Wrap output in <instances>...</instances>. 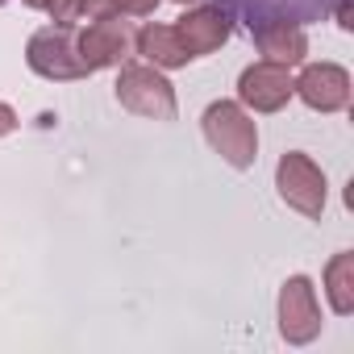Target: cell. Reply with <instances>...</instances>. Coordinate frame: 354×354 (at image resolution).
I'll use <instances>...</instances> for the list:
<instances>
[{"mask_svg": "<svg viewBox=\"0 0 354 354\" xmlns=\"http://www.w3.org/2000/svg\"><path fill=\"white\" fill-rule=\"evenodd\" d=\"M205 138H209V146L230 162V167H250L254 162V154H259V129H254V121L242 113V104H234V100H217V104H209V113H205Z\"/></svg>", "mask_w": 354, "mask_h": 354, "instance_id": "obj_1", "label": "cell"}, {"mask_svg": "<svg viewBox=\"0 0 354 354\" xmlns=\"http://www.w3.org/2000/svg\"><path fill=\"white\" fill-rule=\"evenodd\" d=\"M26 59L46 80H84L88 75V63L80 59V34L71 26L38 30L26 46Z\"/></svg>", "mask_w": 354, "mask_h": 354, "instance_id": "obj_2", "label": "cell"}, {"mask_svg": "<svg viewBox=\"0 0 354 354\" xmlns=\"http://www.w3.org/2000/svg\"><path fill=\"white\" fill-rule=\"evenodd\" d=\"M117 100L138 113V117H154V121H171L175 117V92L171 84L146 67V63H125L117 75Z\"/></svg>", "mask_w": 354, "mask_h": 354, "instance_id": "obj_3", "label": "cell"}, {"mask_svg": "<svg viewBox=\"0 0 354 354\" xmlns=\"http://www.w3.org/2000/svg\"><path fill=\"white\" fill-rule=\"evenodd\" d=\"M275 184H279V196H283L296 213H304V217H321V213H325V175H321V167H317L308 154L288 150V154L279 158Z\"/></svg>", "mask_w": 354, "mask_h": 354, "instance_id": "obj_4", "label": "cell"}, {"mask_svg": "<svg viewBox=\"0 0 354 354\" xmlns=\"http://www.w3.org/2000/svg\"><path fill=\"white\" fill-rule=\"evenodd\" d=\"M342 0H217V9L242 17L250 30L267 26V21H288V26H304V21H321L329 17Z\"/></svg>", "mask_w": 354, "mask_h": 354, "instance_id": "obj_5", "label": "cell"}, {"mask_svg": "<svg viewBox=\"0 0 354 354\" xmlns=\"http://www.w3.org/2000/svg\"><path fill=\"white\" fill-rule=\"evenodd\" d=\"M279 333L288 342H313L321 333V308L313 296V283L304 275H292L279 292Z\"/></svg>", "mask_w": 354, "mask_h": 354, "instance_id": "obj_6", "label": "cell"}, {"mask_svg": "<svg viewBox=\"0 0 354 354\" xmlns=\"http://www.w3.org/2000/svg\"><path fill=\"white\" fill-rule=\"evenodd\" d=\"M129 46H133L129 26H125L117 13H100V17L80 34V59L88 63V71L117 67V63L129 55Z\"/></svg>", "mask_w": 354, "mask_h": 354, "instance_id": "obj_7", "label": "cell"}, {"mask_svg": "<svg viewBox=\"0 0 354 354\" xmlns=\"http://www.w3.org/2000/svg\"><path fill=\"white\" fill-rule=\"evenodd\" d=\"M292 67H279V63H254V67H246L242 71V80H238V96L254 109V113H275V109H283L288 104V96H292Z\"/></svg>", "mask_w": 354, "mask_h": 354, "instance_id": "obj_8", "label": "cell"}, {"mask_svg": "<svg viewBox=\"0 0 354 354\" xmlns=\"http://www.w3.org/2000/svg\"><path fill=\"white\" fill-rule=\"evenodd\" d=\"M292 92L317 109V113H337L350 104V75L337 67V63H317V67H304L300 80L292 84Z\"/></svg>", "mask_w": 354, "mask_h": 354, "instance_id": "obj_9", "label": "cell"}, {"mask_svg": "<svg viewBox=\"0 0 354 354\" xmlns=\"http://www.w3.org/2000/svg\"><path fill=\"white\" fill-rule=\"evenodd\" d=\"M175 34H180V42L188 46L192 59L217 50L225 38H230V13L217 9V5H201V9H188L180 17V26H175Z\"/></svg>", "mask_w": 354, "mask_h": 354, "instance_id": "obj_10", "label": "cell"}, {"mask_svg": "<svg viewBox=\"0 0 354 354\" xmlns=\"http://www.w3.org/2000/svg\"><path fill=\"white\" fill-rule=\"evenodd\" d=\"M259 50L267 55V63H279V67H296L304 55H308V38L300 26H288V21H267V26H254L250 30Z\"/></svg>", "mask_w": 354, "mask_h": 354, "instance_id": "obj_11", "label": "cell"}, {"mask_svg": "<svg viewBox=\"0 0 354 354\" xmlns=\"http://www.w3.org/2000/svg\"><path fill=\"white\" fill-rule=\"evenodd\" d=\"M133 42H138V55L150 59V67H184L192 59L188 46L180 42V34L167 30V26H142Z\"/></svg>", "mask_w": 354, "mask_h": 354, "instance_id": "obj_12", "label": "cell"}, {"mask_svg": "<svg viewBox=\"0 0 354 354\" xmlns=\"http://www.w3.org/2000/svg\"><path fill=\"white\" fill-rule=\"evenodd\" d=\"M325 292H329V304H333V313H354V254L350 250H342V254H333L329 259V267H325Z\"/></svg>", "mask_w": 354, "mask_h": 354, "instance_id": "obj_13", "label": "cell"}, {"mask_svg": "<svg viewBox=\"0 0 354 354\" xmlns=\"http://www.w3.org/2000/svg\"><path fill=\"white\" fill-rule=\"evenodd\" d=\"M50 17L59 21V26H71V21H80L88 9H92V0H50Z\"/></svg>", "mask_w": 354, "mask_h": 354, "instance_id": "obj_14", "label": "cell"}, {"mask_svg": "<svg viewBox=\"0 0 354 354\" xmlns=\"http://www.w3.org/2000/svg\"><path fill=\"white\" fill-rule=\"evenodd\" d=\"M104 13H121V17H146L158 9V0H100Z\"/></svg>", "mask_w": 354, "mask_h": 354, "instance_id": "obj_15", "label": "cell"}, {"mask_svg": "<svg viewBox=\"0 0 354 354\" xmlns=\"http://www.w3.org/2000/svg\"><path fill=\"white\" fill-rule=\"evenodd\" d=\"M13 129H17V113H13L9 104H0V138L13 133Z\"/></svg>", "mask_w": 354, "mask_h": 354, "instance_id": "obj_16", "label": "cell"}, {"mask_svg": "<svg viewBox=\"0 0 354 354\" xmlns=\"http://www.w3.org/2000/svg\"><path fill=\"white\" fill-rule=\"evenodd\" d=\"M333 13H337V26H342V30H354V9H350V0H342Z\"/></svg>", "mask_w": 354, "mask_h": 354, "instance_id": "obj_17", "label": "cell"}, {"mask_svg": "<svg viewBox=\"0 0 354 354\" xmlns=\"http://www.w3.org/2000/svg\"><path fill=\"white\" fill-rule=\"evenodd\" d=\"M26 5H30V9H46V5H50V0H26Z\"/></svg>", "mask_w": 354, "mask_h": 354, "instance_id": "obj_18", "label": "cell"}, {"mask_svg": "<svg viewBox=\"0 0 354 354\" xmlns=\"http://www.w3.org/2000/svg\"><path fill=\"white\" fill-rule=\"evenodd\" d=\"M180 5H188V0H180Z\"/></svg>", "mask_w": 354, "mask_h": 354, "instance_id": "obj_19", "label": "cell"}]
</instances>
